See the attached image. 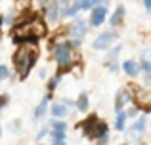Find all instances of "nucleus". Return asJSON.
<instances>
[{
	"mask_svg": "<svg viewBox=\"0 0 151 145\" xmlns=\"http://www.w3.org/2000/svg\"><path fill=\"white\" fill-rule=\"evenodd\" d=\"M46 134H48V128H42V130L40 132H38V136H37V139H42V138H44V136Z\"/></svg>",
	"mask_w": 151,
	"mask_h": 145,
	"instance_id": "obj_20",
	"label": "nucleus"
},
{
	"mask_svg": "<svg viewBox=\"0 0 151 145\" xmlns=\"http://www.w3.org/2000/svg\"><path fill=\"white\" fill-rule=\"evenodd\" d=\"M59 80H61V76H54V80H52V82H50V90H54V88H55V86H58V84H59Z\"/></svg>",
	"mask_w": 151,
	"mask_h": 145,
	"instance_id": "obj_19",
	"label": "nucleus"
},
{
	"mask_svg": "<svg viewBox=\"0 0 151 145\" xmlns=\"http://www.w3.org/2000/svg\"><path fill=\"white\" fill-rule=\"evenodd\" d=\"M86 31H88V23H86L84 19H75L71 29H69V33H71L73 38H82L86 34Z\"/></svg>",
	"mask_w": 151,
	"mask_h": 145,
	"instance_id": "obj_5",
	"label": "nucleus"
},
{
	"mask_svg": "<svg viewBox=\"0 0 151 145\" xmlns=\"http://www.w3.org/2000/svg\"><path fill=\"white\" fill-rule=\"evenodd\" d=\"M101 0H81V10H92L100 4Z\"/></svg>",
	"mask_w": 151,
	"mask_h": 145,
	"instance_id": "obj_17",
	"label": "nucleus"
},
{
	"mask_svg": "<svg viewBox=\"0 0 151 145\" xmlns=\"http://www.w3.org/2000/svg\"><path fill=\"white\" fill-rule=\"evenodd\" d=\"M145 124H147V120H145V116H142L140 120H136V124H134L132 128H130V138L132 139H140L142 138V134L145 132Z\"/></svg>",
	"mask_w": 151,
	"mask_h": 145,
	"instance_id": "obj_6",
	"label": "nucleus"
},
{
	"mask_svg": "<svg viewBox=\"0 0 151 145\" xmlns=\"http://www.w3.org/2000/svg\"><path fill=\"white\" fill-rule=\"evenodd\" d=\"M142 69H144V74H145V82L151 84V52H145L144 54V63H142Z\"/></svg>",
	"mask_w": 151,
	"mask_h": 145,
	"instance_id": "obj_7",
	"label": "nucleus"
},
{
	"mask_svg": "<svg viewBox=\"0 0 151 145\" xmlns=\"http://www.w3.org/2000/svg\"><path fill=\"white\" fill-rule=\"evenodd\" d=\"M126 126V113L124 111H117V120H115V128L119 132H122Z\"/></svg>",
	"mask_w": 151,
	"mask_h": 145,
	"instance_id": "obj_11",
	"label": "nucleus"
},
{
	"mask_svg": "<svg viewBox=\"0 0 151 145\" xmlns=\"http://www.w3.org/2000/svg\"><path fill=\"white\" fill-rule=\"evenodd\" d=\"M54 145H65V138H54Z\"/></svg>",
	"mask_w": 151,
	"mask_h": 145,
	"instance_id": "obj_22",
	"label": "nucleus"
},
{
	"mask_svg": "<svg viewBox=\"0 0 151 145\" xmlns=\"http://www.w3.org/2000/svg\"><path fill=\"white\" fill-rule=\"evenodd\" d=\"M122 17H124V6H119L117 10H115L113 17H111V25H119V23L122 21Z\"/></svg>",
	"mask_w": 151,
	"mask_h": 145,
	"instance_id": "obj_13",
	"label": "nucleus"
},
{
	"mask_svg": "<svg viewBox=\"0 0 151 145\" xmlns=\"http://www.w3.org/2000/svg\"><path fill=\"white\" fill-rule=\"evenodd\" d=\"M65 122L58 120V122H52V138H65Z\"/></svg>",
	"mask_w": 151,
	"mask_h": 145,
	"instance_id": "obj_8",
	"label": "nucleus"
},
{
	"mask_svg": "<svg viewBox=\"0 0 151 145\" xmlns=\"http://www.w3.org/2000/svg\"><path fill=\"white\" fill-rule=\"evenodd\" d=\"M59 2H61V4H69V0H59Z\"/></svg>",
	"mask_w": 151,
	"mask_h": 145,
	"instance_id": "obj_25",
	"label": "nucleus"
},
{
	"mask_svg": "<svg viewBox=\"0 0 151 145\" xmlns=\"http://www.w3.org/2000/svg\"><path fill=\"white\" fill-rule=\"evenodd\" d=\"M105 17H107V8L98 4L96 8H92V15H90V25H94V27L101 25V23L105 21Z\"/></svg>",
	"mask_w": 151,
	"mask_h": 145,
	"instance_id": "obj_4",
	"label": "nucleus"
},
{
	"mask_svg": "<svg viewBox=\"0 0 151 145\" xmlns=\"http://www.w3.org/2000/svg\"><path fill=\"white\" fill-rule=\"evenodd\" d=\"M46 109H48V97H44V99L38 103V107H37V111H35V119H40V116H44V113H46Z\"/></svg>",
	"mask_w": 151,
	"mask_h": 145,
	"instance_id": "obj_14",
	"label": "nucleus"
},
{
	"mask_svg": "<svg viewBox=\"0 0 151 145\" xmlns=\"http://www.w3.org/2000/svg\"><path fill=\"white\" fill-rule=\"evenodd\" d=\"M59 19V10H58V4L55 6H50L48 8V21L50 23H55Z\"/></svg>",
	"mask_w": 151,
	"mask_h": 145,
	"instance_id": "obj_16",
	"label": "nucleus"
},
{
	"mask_svg": "<svg viewBox=\"0 0 151 145\" xmlns=\"http://www.w3.org/2000/svg\"><path fill=\"white\" fill-rule=\"evenodd\" d=\"M122 69H124V73L128 74V76H132V78L140 73V65H138L136 61H132V59L124 61V63H122Z\"/></svg>",
	"mask_w": 151,
	"mask_h": 145,
	"instance_id": "obj_9",
	"label": "nucleus"
},
{
	"mask_svg": "<svg viewBox=\"0 0 151 145\" xmlns=\"http://www.w3.org/2000/svg\"><path fill=\"white\" fill-rule=\"evenodd\" d=\"M144 6H145L147 11H151V0H144Z\"/></svg>",
	"mask_w": 151,
	"mask_h": 145,
	"instance_id": "obj_24",
	"label": "nucleus"
},
{
	"mask_svg": "<svg viewBox=\"0 0 151 145\" xmlns=\"http://www.w3.org/2000/svg\"><path fill=\"white\" fill-rule=\"evenodd\" d=\"M0 138H2V126H0Z\"/></svg>",
	"mask_w": 151,
	"mask_h": 145,
	"instance_id": "obj_26",
	"label": "nucleus"
},
{
	"mask_svg": "<svg viewBox=\"0 0 151 145\" xmlns=\"http://www.w3.org/2000/svg\"><path fill=\"white\" fill-rule=\"evenodd\" d=\"M6 103H8V97H6V96H0V109H2Z\"/></svg>",
	"mask_w": 151,
	"mask_h": 145,
	"instance_id": "obj_23",
	"label": "nucleus"
},
{
	"mask_svg": "<svg viewBox=\"0 0 151 145\" xmlns=\"http://www.w3.org/2000/svg\"><path fill=\"white\" fill-rule=\"evenodd\" d=\"M67 113H69V111H67V107L63 103H54V105H52V115H54V116H59V119H61V116H65Z\"/></svg>",
	"mask_w": 151,
	"mask_h": 145,
	"instance_id": "obj_12",
	"label": "nucleus"
},
{
	"mask_svg": "<svg viewBox=\"0 0 151 145\" xmlns=\"http://www.w3.org/2000/svg\"><path fill=\"white\" fill-rule=\"evenodd\" d=\"M35 61H37V50L33 46H21L14 56V63H15V69H17L19 76L25 78L29 74V71L33 69Z\"/></svg>",
	"mask_w": 151,
	"mask_h": 145,
	"instance_id": "obj_1",
	"label": "nucleus"
},
{
	"mask_svg": "<svg viewBox=\"0 0 151 145\" xmlns=\"http://www.w3.org/2000/svg\"><path fill=\"white\" fill-rule=\"evenodd\" d=\"M128 94L124 92V90H121V92L117 94V99H115V111H122V107H124V103L128 101Z\"/></svg>",
	"mask_w": 151,
	"mask_h": 145,
	"instance_id": "obj_10",
	"label": "nucleus"
},
{
	"mask_svg": "<svg viewBox=\"0 0 151 145\" xmlns=\"http://www.w3.org/2000/svg\"><path fill=\"white\" fill-rule=\"evenodd\" d=\"M115 40H117V34L115 33H101L100 36H96V40H94L92 46L96 50H107Z\"/></svg>",
	"mask_w": 151,
	"mask_h": 145,
	"instance_id": "obj_3",
	"label": "nucleus"
},
{
	"mask_svg": "<svg viewBox=\"0 0 151 145\" xmlns=\"http://www.w3.org/2000/svg\"><path fill=\"white\" fill-rule=\"evenodd\" d=\"M8 74H10V71H8V67H6V65H0V80L8 78Z\"/></svg>",
	"mask_w": 151,
	"mask_h": 145,
	"instance_id": "obj_18",
	"label": "nucleus"
},
{
	"mask_svg": "<svg viewBox=\"0 0 151 145\" xmlns=\"http://www.w3.org/2000/svg\"><path fill=\"white\" fill-rule=\"evenodd\" d=\"M77 107H78V111H88V94H81L78 96Z\"/></svg>",
	"mask_w": 151,
	"mask_h": 145,
	"instance_id": "obj_15",
	"label": "nucleus"
},
{
	"mask_svg": "<svg viewBox=\"0 0 151 145\" xmlns=\"http://www.w3.org/2000/svg\"><path fill=\"white\" fill-rule=\"evenodd\" d=\"M54 56H55V61H58L59 67H67L73 59V52H71V44L67 42H61L54 48Z\"/></svg>",
	"mask_w": 151,
	"mask_h": 145,
	"instance_id": "obj_2",
	"label": "nucleus"
},
{
	"mask_svg": "<svg viewBox=\"0 0 151 145\" xmlns=\"http://www.w3.org/2000/svg\"><path fill=\"white\" fill-rule=\"evenodd\" d=\"M55 2H58V0H42V4H44L46 8H50V6H55Z\"/></svg>",
	"mask_w": 151,
	"mask_h": 145,
	"instance_id": "obj_21",
	"label": "nucleus"
}]
</instances>
